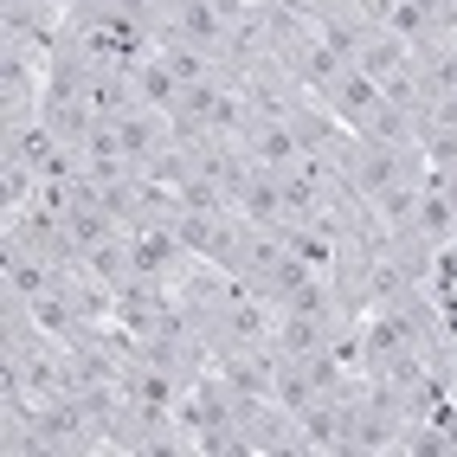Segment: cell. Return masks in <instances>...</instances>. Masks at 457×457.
<instances>
[{"label": "cell", "instance_id": "277c9868", "mask_svg": "<svg viewBox=\"0 0 457 457\" xmlns=\"http://www.w3.org/2000/svg\"><path fill=\"white\" fill-rule=\"evenodd\" d=\"M78 270H84V278H97V284H104L110 296H116V290H123V284H136V258H129V232H110V238H104V245H97V252H90V258H84Z\"/></svg>", "mask_w": 457, "mask_h": 457}, {"label": "cell", "instance_id": "7a4b0ae2", "mask_svg": "<svg viewBox=\"0 0 457 457\" xmlns=\"http://www.w3.org/2000/svg\"><path fill=\"white\" fill-rule=\"evenodd\" d=\"M380 97H386V90H380V78H368V71H361V65H342V78H335L328 90H322V110L335 116V123H348V129H361V123H368V116L380 110Z\"/></svg>", "mask_w": 457, "mask_h": 457}, {"label": "cell", "instance_id": "6da1fadb", "mask_svg": "<svg viewBox=\"0 0 457 457\" xmlns=\"http://www.w3.org/2000/svg\"><path fill=\"white\" fill-rule=\"evenodd\" d=\"M78 264H58V258H46V252H26V245H13L7 238V258H0V278H7V303H39L52 284H65Z\"/></svg>", "mask_w": 457, "mask_h": 457}, {"label": "cell", "instance_id": "3957f363", "mask_svg": "<svg viewBox=\"0 0 457 457\" xmlns=\"http://www.w3.org/2000/svg\"><path fill=\"white\" fill-rule=\"evenodd\" d=\"M129 84H136V104L162 110V116H174V110H180V97H187V84H180V78L168 71L162 46H148V52L136 58V65H129Z\"/></svg>", "mask_w": 457, "mask_h": 457}, {"label": "cell", "instance_id": "5b68a950", "mask_svg": "<svg viewBox=\"0 0 457 457\" xmlns=\"http://www.w3.org/2000/svg\"><path fill=\"white\" fill-rule=\"evenodd\" d=\"M0 194H7V212L33 206V200H39V168H33V162H13V155H0Z\"/></svg>", "mask_w": 457, "mask_h": 457}]
</instances>
